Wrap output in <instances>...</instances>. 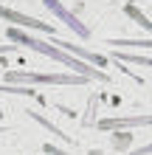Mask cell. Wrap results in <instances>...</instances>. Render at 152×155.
Listing matches in <instances>:
<instances>
[{"instance_id":"obj_5","label":"cell","mask_w":152,"mask_h":155,"mask_svg":"<svg viewBox=\"0 0 152 155\" xmlns=\"http://www.w3.org/2000/svg\"><path fill=\"white\" fill-rule=\"evenodd\" d=\"M53 45H59L62 51H68V54H79L87 65H96V68H107L110 65V59L104 57V54H96V51H87V48H82V45H70V42H53Z\"/></svg>"},{"instance_id":"obj_13","label":"cell","mask_w":152,"mask_h":155,"mask_svg":"<svg viewBox=\"0 0 152 155\" xmlns=\"http://www.w3.org/2000/svg\"><path fill=\"white\" fill-rule=\"evenodd\" d=\"M8 51H14V45H0V54H8Z\"/></svg>"},{"instance_id":"obj_11","label":"cell","mask_w":152,"mask_h":155,"mask_svg":"<svg viewBox=\"0 0 152 155\" xmlns=\"http://www.w3.org/2000/svg\"><path fill=\"white\" fill-rule=\"evenodd\" d=\"M3 93H17V96H37L31 87H14V85H0Z\"/></svg>"},{"instance_id":"obj_9","label":"cell","mask_w":152,"mask_h":155,"mask_svg":"<svg viewBox=\"0 0 152 155\" xmlns=\"http://www.w3.org/2000/svg\"><path fill=\"white\" fill-rule=\"evenodd\" d=\"M124 14H127L130 20H135L138 25H144V28H147V31L152 34V23H149V20H147V17L141 14V12H138V6H132V3H127V6H124Z\"/></svg>"},{"instance_id":"obj_8","label":"cell","mask_w":152,"mask_h":155,"mask_svg":"<svg viewBox=\"0 0 152 155\" xmlns=\"http://www.w3.org/2000/svg\"><path fill=\"white\" fill-rule=\"evenodd\" d=\"M113 59L132 62V65H141V68H152V57H141V54H124V51H113Z\"/></svg>"},{"instance_id":"obj_12","label":"cell","mask_w":152,"mask_h":155,"mask_svg":"<svg viewBox=\"0 0 152 155\" xmlns=\"http://www.w3.org/2000/svg\"><path fill=\"white\" fill-rule=\"evenodd\" d=\"M130 155H152V144H147V147H138L135 152H130Z\"/></svg>"},{"instance_id":"obj_6","label":"cell","mask_w":152,"mask_h":155,"mask_svg":"<svg viewBox=\"0 0 152 155\" xmlns=\"http://www.w3.org/2000/svg\"><path fill=\"white\" fill-rule=\"evenodd\" d=\"M152 124V116H113V118H102L99 127L102 130H113V127H147Z\"/></svg>"},{"instance_id":"obj_2","label":"cell","mask_w":152,"mask_h":155,"mask_svg":"<svg viewBox=\"0 0 152 155\" xmlns=\"http://www.w3.org/2000/svg\"><path fill=\"white\" fill-rule=\"evenodd\" d=\"M6 82H23V85H87V76L79 74H23V71H11L6 74Z\"/></svg>"},{"instance_id":"obj_1","label":"cell","mask_w":152,"mask_h":155,"mask_svg":"<svg viewBox=\"0 0 152 155\" xmlns=\"http://www.w3.org/2000/svg\"><path fill=\"white\" fill-rule=\"evenodd\" d=\"M6 37L11 40V42H17V45H25V48H31V51H37V54H45L48 59H57L59 65H65V68H70V74H79V76H87V79H96V82H110V76L104 74V71H99V68H93V65H87V62H82V59H76L73 54H68V51H62L59 45H53V42H48V40H40V37H31V34H25L23 28H8L6 31Z\"/></svg>"},{"instance_id":"obj_3","label":"cell","mask_w":152,"mask_h":155,"mask_svg":"<svg viewBox=\"0 0 152 155\" xmlns=\"http://www.w3.org/2000/svg\"><path fill=\"white\" fill-rule=\"evenodd\" d=\"M0 17H3L6 23H14V28H25V31H40V34H53V25L51 23H42L37 20V17H28V14H23V12H14V8H6V6H0Z\"/></svg>"},{"instance_id":"obj_10","label":"cell","mask_w":152,"mask_h":155,"mask_svg":"<svg viewBox=\"0 0 152 155\" xmlns=\"http://www.w3.org/2000/svg\"><path fill=\"white\" fill-rule=\"evenodd\" d=\"M25 113H28V116H31V118H34V121H40V124H42V127H48V130H51V133H53V135H57V138H62V141H68V135H62V130H59V127H53V124H51V121H48V118H42V116H40V113H37V110H25Z\"/></svg>"},{"instance_id":"obj_7","label":"cell","mask_w":152,"mask_h":155,"mask_svg":"<svg viewBox=\"0 0 152 155\" xmlns=\"http://www.w3.org/2000/svg\"><path fill=\"white\" fill-rule=\"evenodd\" d=\"M107 45H113L115 51H124V48H149L152 51V37L149 40H107Z\"/></svg>"},{"instance_id":"obj_4","label":"cell","mask_w":152,"mask_h":155,"mask_svg":"<svg viewBox=\"0 0 152 155\" xmlns=\"http://www.w3.org/2000/svg\"><path fill=\"white\" fill-rule=\"evenodd\" d=\"M42 3H45V8H48V12H51V14H57L59 20L65 23L70 31H73V34H79L82 40H87V37H90V28H87L85 23H79V17H76V14H70L68 8L59 3V0H42Z\"/></svg>"}]
</instances>
